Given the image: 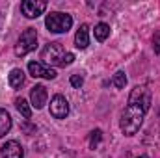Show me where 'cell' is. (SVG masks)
Instances as JSON below:
<instances>
[{
    "instance_id": "cell-18",
    "label": "cell",
    "mask_w": 160,
    "mask_h": 158,
    "mask_svg": "<svg viewBox=\"0 0 160 158\" xmlns=\"http://www.w3.org/2000/svg\"><path fill=\"white\" fill-rule=\"evenodd\" d=\"M153 48L157 54H160V30L155 32V36H153Z\"/></svg>"
},
{
    "instance_id": "cell-10",
    "label": "cell",
    "mask_w": 160,
    "mask_h": 158,
    "mask_svg": "<svg viewBox=\"0 0 160 158\" xmlns=\"http://www.w3.org/2000/svg\"><path fill=\"white\" fill-rule=\"evenodd\" d=\"M75 45H77V48H80V50H84L89 45V28H88V24H82L78 28V32L75 36Z\"/></svg>"
},
{
    "instance_id": "cell-4",
    "label": "cell",
    "mask_w": 160,
    "mask_h": 158,
    "mask_svg": "<svg viewBox=\"0 0 160 158\" xmlns=\"http://www.w3.org/2000/svg\"><path fill=\"white\" fill-rule=\"evenodd\" d=\"M36 47H38V32H36V28H26V30L21 34L17 45H15V54L22 58V56H26L28 52H32Z\"/></svg>"
},
{
    "instance_id": "cell-17",
    "label": "cell",
    "mask_w": 160,
    "mask_h": 158,
    "mask_svg": "<svg viewBox=\"0 0 160 158\" xmlns=\"http://www.w3.org/2000/svg\"><path fill=\"white\" fill-rule=\"evenodd\" d=\"M82 84H84V77H82L80 73H77V75L71 77V86H73V87H82Z\"/></svg>"
},
{
    "instance_id": "cell-1",
    "label": "cell",
    "mask_w": 160,
    "mask_h": 158,
    "mask_svg": "<svg viewBox=\"0 0 160 158\" xmlns=\"http://www.w3.org/2000/svg\"><path fill=\"white\" fill-rule=\"evenodd\" d=\"M151 108V91L145 86H136L128 97V104L125 112L121 114V130L127 136H134L142 123L145 114Z\"/></svg>"
},
{
    "instance_id": "cell-2",
    "label": "cell",
    "mask_w": 160,
    "mask_h": 158,
    "mask_svg": "<svg viewBox=\"0 0 160 158\" xmlns=\"http://www.w3.org/2000/svg\"><path fill=\"white\" fill-rule=\"evenodd\" d=\"M41 60L45 65H56V67H65L75 62V54L67 52L62 43L52 41L41 50Z\"/></svg>"
},
{
    "instance_id": "cell-12",
    "label": "cell",
    "mask_w": 160,
    "mask_h": 158,
    "mask_svg": "<svg viewBox=\"0 0 160 158\" xmlns=\"http://www.w3.org/2000/svg\"><path fill=\"white\" fill-rule=\"evenodd\" d=\"M22 84H24V73H22V69H13L9 73V86L15 87V89H19Z\"/></svg>"
},
{
    "instance_id": "cell-19",
    "label": "cell",
    "mask_w": 160,
    "mask_h": 158,
    "mask_svg": "<svg viewBox=\"0 0 160 158\" xmlns=\"http://www.w3.org/2000/svg\"><path fill=\"white\" fill-rule=\"evenodd\" d=\"M22 130H24V132H28V134H34V132H36V126H34V125H30V123H24V125H22Z\"/></svg>"
},
{
    "instance_id": "cell-7",
    "label": "cell",
    "mask_w": 160,
    "mask_h": 158,
    "mask_svg": "<svg viewBox=\"0 0 160 158\" xmlns=\"http://www.w3.org/2000/svg\"><path fill=\"white\" fill-rule=\"evenodd\" d=\"M28 71H30V75L34 78H47V80L56 78V71L50 69V67H47L41 62H30L28 63Z\"/></svg>"
},
{
    "instance_id": "cell-11",
    "label": "cell",
    "mask_w": 160,
    "mask_h": 158,
    "mask_svg": "<svg viewBox=\"0 0 160 158\" xmlns=\"http://www.w3.org/2000/svg\"><path fill=\"white\" fill-rule=\"evenodd\" d=\"M9 128H11V116L0 108V138L6 136L9 132Z\"/></svg>"
},
{
    "instance_id": "cell-5",
    "label": "cell",
    "mask_w": 160,
    "mask_h": 158,
    "mask_svg": "<svg viewBox=\"0 0 160 158\" xmlns=\"http://www.w3.org/2000/svg\"><path fill=\"white\" fill-rule=\"evenodd\" d=\"M45 9H47V2H43V0H24V2L21 4V11H22V15L28 17V19L39 17Z\"/></svg>"
},
{
    "instance_id": "cell-14",
    "label": "cell",
    "mask_w": 160,
    "mask_h": 158,
    "mask_svg": "<svg viewBox=\"0 0 160 158\" xmlns=\"http://www.w3.org/2000/svg\"><path fill=\"white\" fill-rule=\"evenodd\" d=\"M108 36H110V26L106 22H101L95 26V39L97 41H106Z\"/></svg>"
},
{
    "instance_id": "cell-16",
    "label": "cell",
    "mask_w": 160,
    "mask_h": 158,
    "mask_svg": "<svg viewBox=\"0 0 160 158\" xmlns=\"http://www.w3.org/2000/svg\"><path fill=\"white\" fill-rule=\"evenodd\" d=\"M101 140H102V132H101L99 128H97V130H93V132H91V138H89V147H91V149H95V147L101 143Z\"/></svg>"
},
{
    "instance_id": "cell-20",
    "label": "cell",
    "mask_w": 160,
    "mask_h": 158,
    "mask_svg": "<svg viewBox=\"0 0 160 158\" xmlns=\"http://www.w3.org/2000/svg\"><path fill=\"white\" fill-rule=\"evenodd\" d=\"M138 158H147V156H138Z\"/></svg>"
},
{
    "instance_id": "cell-3",
    "label": "cell",
    "mask_w": 160,
    "mask_h": 158,
    "mask_svg": "<svg viewBox=\"0 0 160 158\" xmlns=\"http://www.w3.org/2000/svg\"><path fill=\"white\" fill-rule=\"evenodd\" d=\"M45 26H47L48 32H52V34H65V32H69V28L73 26V17L67 15V13L54 11V13H48V15H47Z\"/></svg>"
},
{
    "instance_id": "cell-13",
    "label": "cell",
    "mask_w": 160,
    "mask_h": 158,
    "mask_svg": "<svg viewBox=\"0 0 160 158\" xmlns=\"http://www.w3.org/2000/svg\"><path fill=\"white\" fill-rule=\"evenodd\" d=\"M15 106H17V110L21 112V116L24 119L32 117V108H30V104H28L24 99H17V101H15Z\"/></svg>"
},
{
    "instance_id": "cell-9",
    "label": "cell",
    "mask_w": 160,
    "mask_h": 158,
    "mask_svg": "<svg viewBox=\"0 0 160 158\" xmlns=\"http://www.w3.org/2000/svg\"><path fill=\"white\" fill-rule=\"evenodd\" d=\"M47 99H48V93H47V87L45 86H36L32 87V93H30V101H32V106L36 110H41L45 104H47Z\"/></svg>"
},
{
    "instance_id": "cell-15",
    "label": "cell",
    "mask_w": 160,
    "mask_h": 158,
    "mask_svg": "<svg viewBox=\"0 0 160 158\" xmlns=\"http://www.w3.org/2000/svg\"><path fill=\"white\" fill-rule=\"evenodd\" d=\"M125 84H127V77H125V73H123V71H118V73L114 75V86H116L118 89H123Z\"/></svg>"
},
{
    "instance_id": "cell-8",
    "label": "cell",
    "mask_w": 160,
    "mask_h": 158,
    "mask_svg": "<svg viewBox=\"0 0 160 158\" xmlns=\"http://www.w3.org/2000/svg\"><path fill=\"white\" fill-rule=\"evenodd\" d=\"M0 155H2V158H22L24 156V149H22V145L19 141L9 140V141H6L2 145Z\"/></svg>"
},
{
    "instance_id": "cell-6",
    "label": "cell",
    "mask_w": 160,
    "mask_h": 158,
    "mask_svg": "<svg viewBox=\"0 0 160 158\" xmlns=\"http://www.w3.org/2000/svg\"><path fill=\"white\" fill-rule=\"evenodd\" d=\"M50 116L56 119H65L69 116V102L63 95H56L50 101Z\"/></svg>"
}]
</instances>
